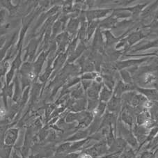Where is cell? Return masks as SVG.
Instances as JSON below:
<instances>
[{"mask_svg":"<svg viewBox=\"0 0 158 158\" xmlns=\"http://www.w3.org/2000/svg\"><path fill=\"white\" fill-rule=\"evenodd\" d=\"M81 158H91V157L89 156L88 155H83L81 157Z\"/></svg>","mask_w":158,"mask_h":158,"instance_id":"1","label":"cell"}]
</instances>
